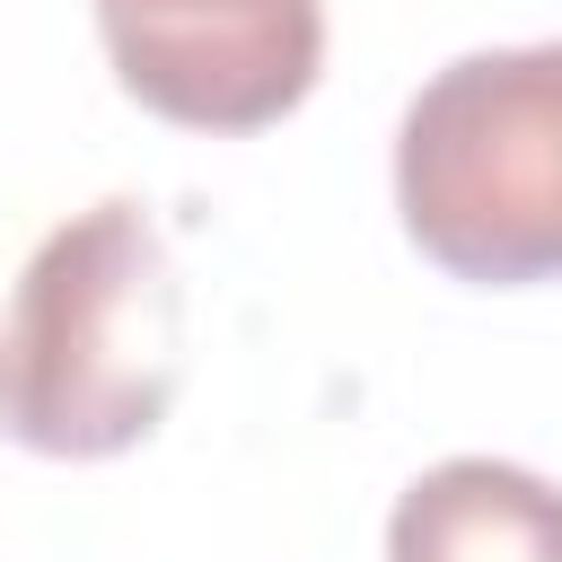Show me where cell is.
I'll list each match as a JSON object with an SVG mask.
<instances>
[{
	"mask_svg": "<svg viewBox=\"0 0 562 562\" xmlns=\"http://www.w3.org/2000/svg\"><path fill=\"white\" fill-rule=\"evenodd\" d=\"M184 378V281L149 202L70 211L18 272L0 325V430L35 457L140 448Z\"/></svg>",
	"mask_w": 562,
	"mask_h": 562,
	"instance_id": "6da1fadb",
	"label": "cell"
},
{
	"mask_svg": "<svg viewBox=\"0 0 562 562\" xmlns=\"http://www.w3.org/2000/svg\"><path fill=\"white\" fill-rule=\"evenodd\" d=\"M395 211L448 281H562V44L430 70L395 123Z\"/></svg>",
	"mask_w": 562,
	"mask_h": 562,
	"instance_id": "7a4b0ae2",
	"label": "cell"
},
{
	"mask_svg": "<svg viewBox=\"0 0 562 562\" xmlns=\"http://www.w3.org/2000/svg\"><path fill=\"white\" fill-rule=\"evenodd\" d=\"M123 97L184 132H263L325 70V0H97Z\"/></svg>",
	"mask_w": 562,
	"mask_h": 562,
	"instance_id": "3957f363",
	"label": "cell"
},
{
	"mask_svg": "<svg viewBox=\"0 0 562 562\" xmlns=\"http://www.w3.org/2000/svg\"><path fill=\"white\" fill-rule=\"evenodd\" d=\"M386 562H562V483L509 457H448L395 492Z\"/></svg>",
	"mask_w": 562,
	"mask_h": 562,
	"instance_id": "277c9868",
	"label": "cell"
}]
</instances>
